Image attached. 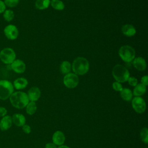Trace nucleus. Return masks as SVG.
<instances>
[{
    "label": "nucleus",
    "mask_w": 148,
    "mask_h": 148,
    "mask_svg": "<svg viewBox=\"0 0 148 148\" xmlns=\"http://www.w3.org/2000/svg\"><path fill=\"white\" fill-rule=\"evenodd\" d=\"M12 122L17 127H22L25 124V117L20 113H14L12 117Z\"/></svg>",
    "instance_id": "15"
},
{
    "label": "nucleus",
    "mask_w": 148,
    "mask_h": 148,
    "mask_svg": "<svg viewBox=\"0 0 148 148\" xmlns=\"http://www.w3.org/2000/svg\"><path fill=\"white\" fill-rule=\"evenodd\" d=\"M140 136L142 141L145 143L147 144L148 143V129L146 127L143 128L140 132Z\"/></svg>",
    "instance_id": "25"
},
{
    "label": "nucleus",
    "mask_w": 148,
    "mask_h": 148,
    "mask_svg": "<svg viewBox=\"0 0 148 148\" xmlns=\"http://www.w3.org/2000/svg\"><path fill=\"white\" fill-rule=\"evenodd\" d=\"M12 105L17 109H23L29 102L27 94L23 91L13 92L9 97Z\"/></svg>",
    "instance_id": "1"
},
{
    "label": "nucleus",
    "mask_w": 148,
    "mask_h": 148,
    "mask_svg": "<svg viewBox=\"0 0 148 148\" xmlns=\"http://www.w3.org/2000/svg\"><path fill=\"white\" fill-rule=\"evenodd\" d=\"M118 53L121 59L126 62H130L135 58V51L129 45L122 46L119 49Z\"/></svg>",
    "instance_id": "5"
},
{
    "label": "nucleus",
    "mask_w": 148,
    "mask_h": 148,
    "mask_svg": "<svg viewBox=\"0 0 148 148\" xmlns=\"http://www.w3.org/2000/svg\"><path fill=\"white\" fill-rule=\"evenodd\" d=\"M122 33L128 37L133 36L136 34V29L131 24H127L122 26L121 27Z\"/></svg>",
    "instance_id": "16"
},
{
    "label": "nucleus",
    "mask_w": 148,
    "mask_h": 148,
    "mask_svg": "<svg viewBox=\"0 0 148 148\" xmlns=\"http://www.w3.org/2000/svg\"><path fill=\"white\" fill-rule=\"evenodd\" d=\"M132 64L134 68L139 71H143L146 68V62L145 60L142 57H138L133 60Z\"/></svg>",
    "instance_id": "14"
},
{
    "label": "nucleus",
    "mask_w": 148,
    "mask_h": 148,
    "mask_svg": "<svg viewBox=\"0 0 148 148\" xmlns=\"http://www.w3.org/2000/svg\"><path fill=\"white\" fill-rule=\"evenodd\" d=\"M10 69L16 73H23L26 69L25 64L23 61L20 59H16L13 62L10 64Z\"/></svg>",
    "instance_id": "10"
},
{
    "label": "nucleus",
    "mask_w": 148,
    "mask_h": 148,
    "mask_svg": "<svg viewBox=\"0 0 148 148\" xmlns=\"http://www.w3.org/2000/svg\"><path fill=\"white\" fill-rule=\"evenodd\" d=\"M131 105L133 109L138 113H143L146 110V102L140 97H134L132 100Z\"/></svg>",
    "instance_id": "8"
},
{
    "label": "nucleus",
    "mask_w": 148,
    "mask_h": 148,
    "mask_svg": "<svg viewBox=\"0 0 148 148\" xmlns=\"http://www.w3.org/2000/svg\"><path fill=\"white\" fill-rule=\"evenodd\" d=\"M7 114V109L2 106H0V117H3Z\"/></svg>",
    "instance_id": "32"
},
{
    "label": "nucleus",
    "mask_w": 148,
    "mask_h": 148,
    "mask_svg": "<svg viewBox=\"0 0 148 148\" xmlns=\"http://www.w3.org/2000/svg\"><path fill=\"white\" fill-rule=\"evenodd\" d=\"M22 130L24 133H25L27 134H28L31 132V127L29 125L24 124L23 126H22Z\"/></svg>",
    "instance_id": "29"
},
{
    "label": "nucleus",
    "mask_w": 148,
    "mask_h": 148,
    "mask_svg": "<svg viewBox=\"0 0 148 148\" xmlns=\"http://www.w3.org/2000/svg\"><path fill=\"white\" fill-rule=\"evenodd\" d=\"M146 148H147V147H146Z\"/></svg>",
    "instance_id": "35"
},
{
    "label": "nucleus",
    "mask_w": 148,
    "mask_h": 148,
    "mask_svg": "<svg viewBox=\"0 0 148 148\" xmlns=\"http://www.w3.org/2000/svg\"><path fill=\"white\" fill-rule=\"evenodd\" d=\"M90 64L88 61L84 57H79L76 58L72 65V69L74 73L79 75H83L89 70Z\"/></svg>",
    "instance_id": "2"
},
{
    "label": "nucleus",
    "mask_w": 148,
    "mask_h": 148,
    "mask_svg": "<svg viewBox=\"0 0 148 148\" xmlns=\"http://www.w3.org/2000/svg\"><path fill=\"white\" fill-rule=\"evenodd\" d=\"M146 91V86L142 83H138L134 87L132 94L136 97H140L143 95Z\"/></svg>",
    "instance_id": "18"
},
{
    "label": "nucleus",
    "mask_w": 148,
    "mask_h": 148,
    "mask_svg": "<svg viewBox=\"0 0 148 148\" xmlns=\"http://www.w3.org/2000/svg\"><path fill=\"white\" fill-rule=\"evenodd\" d=\"M50 3V0H36L35 2V7L39 10L47 9Z\"/></svg>",
    "instance_id": "20"
},
{
    "label": "nucleus",
    "mask_w": 148,
    "mask_h": 148,
    "mask_svg": "<svg viewBox=\"0 0 148 148\" xmlns=\"http://www.w3.org/2000/svg\"><path fill=\"white\" fill-rule=\"evenodd\" d=\"M71 65L70 62L68 61H64L61 62L60 65V71L62 73L66 75L70 73L71 71Z\"/></svg>",
    "instance_id": "21"
},
{
    "label": "nucleus",
    "mask_w": 148,
    "mask_h": 148,
    "mask_svg": "<svg viewBox=\"0 0 148 148\" xmlns=\"http://www.w3.org/2000/svg\"><path fill=\"white\" fill-rule=\"evenodd\" d=\"M2 14H3V18L5 21L8 22H10L12 21L14 17V13L13 11L10 9H6Z\"/></svg>",
    "instance_id": "24"
},
{
    "label": "nucleus",
    "mask_w": 148,
    "mask_h": 148,
    "mask_svg": "<svg viewBox=\"0 0 148 148\" xmlns=\"http://www.w3.org/2000/svg\"><path fill=\"white\" fill-rule=\"evenodd\" d=\"M6 5L2 0H0V14L3 13L6 10Z\"/></svg>",
    "instance_id": "31"
},
{
    "label": "nucleus",
    "mask_w": 148,
    "mask_h": 148,
    "mask_svg": "<svg viewBox=\"0 0 148 148\" xmlns=\"http://www.w3.org/2000/svg\"><path fill=\"white\" fill-rule=\"evenodd\" d=\"M112 75L114 79L119 83H124L127 81L130 77V72L124 66L117 64L114 65L112 69Z\"/></svg>",
    "instance_id": "3"
},
{
    "label": "nucleus",
    "mask_w": 148,
    "mask_h": 148,
    "mask_svg": "<svg viewBox=\"0 0 148 148\" xmlns=\"http://www.w3.org/2000/svg\"><path fill=\"white\" fill-rule=\"evenodd\" d=\"M3 2L6 6L12 8L18 5L19 3V0H4Z\"/></svg>",
    "instance_id": "26"
},
{
    "label": "nucleus",
    "mask_w": 148,
    "mask_h": 148,
    "mask_svg": "<svg viewBox=\"0 0 148 148\" xmlns=\"http://www.w3.org/2000/svg\"><path fill=\"white\" fill-rule=\"evenodd\" d=\"M5 36L9 40H13L18 38L19 32L17 27L13 24H9L3 29Z\"/></svg>",
    "instance_id": "9"
},
{
    "label": "nucleus",
    "mask_w": 148,
    "mask_h": 148,
    "mask_svg": "<svg viewBox=\"0 0 148 148\" xmlns=\"http://www.w3.org/2000/svg\"><path fill=\"white\" fill-rule=\"evenodd\" d=\"M127 82L130 86L134 87H135L138 84V80L136 78L134 77H129V78L127 80Z\"/></svg>",
    "instance_id": "28"
},
{
    "label": "nucleus",
    "mask_w": 148,
    "mask_h": 148,
    "mask_svg": "<svg viewBox=\"0 0 148 148\" xmlns=\"http://www.w3.org/2000/svg\"><path fill=\"white\" fill-rule=\"evenodd\" d=\"M79 77L74 73H69L63 78L64 84L68 88H74L78 85Z\"/></svg>",
    "instance_id": "7"
},
{
    "label": "nucleus",
    "mask_w": 148,
    "mask_h": 148,
    "mask_svg": "<svg viewBox=\"0 0 148 148\" xmlns=\"http://www.w3.org/2000/svg\"><path fill=\"white\" fill-rule=\"evenodd\" d=\"M28 80L24 77H18L14 80L13 85L16 90H22L25 88L28 85Z\"/></svg>",
    "instance_id": "17"
},
{
    "label": "nucleus",
    "mask_w": 148,
    "mask_h": 148,
    "mask_svg": "<svg viewBox=\"0 0 148 148\" xmlns=\"http://www.w3.org/2000/svg\"><path fill=\"white\" fill-rule=\"evenodd\" d=\"M41 95L40 89L37 87H32L30 88L28 91V97L29 101L35 102L39 99Z\"/></svg>",
    "instance_id": "11"
},
{
    "label": "nucleus",
    "mask_w": 148,
    "mask_h": 148,
    "mask_svg": "<svg viewBox=\"0 0 148 148\" xmlns=\"http://www.w3.org/2000/svg\"><path fill=\"white\" fill-rule=\"evenodd\" d=\"M14 50L10 47H5L0 51V61L6 65L11 64L16 60Z\"/></svg>",
    "instance_id": "6"
},
{
    "label": "nucleus",
    "mask_w": 148,
    "mask_h": 148,
    "mask_svg": "<svg viewBox=\"0 0 148 148\" xmlns=\"http://www.w3.org/2000/svg\"><path fill=\"white\" fill-rule=\"evenodd\" d=\"M12 119L9 115H5L2 117L0 120V129L1 131H6L9 130L12 125Z\"/></svg>",
    "instance_id": "12"
},
{
    "label": "nucleus",
    "mask_w": 148,
    "mask_h": 148,
    "mask_svg": "<svg viewBox=\"0 0 148 148\" xmlns=\"http://www.w3.org/2000/svg\"><path fill=\"white\" fill-rule=\"evenodd\" d=\"M112 87H113V90L116 91H121L122 90V89L123 88L121 83L118 82H113L112 84Z\"/></svg>",
    "instance_id": "27"
},
{
    "label": "nucleus",
    "mask_w": 148,
    "mask_h": 148,
    "mask_svg": "<svg viewBox=\"0 0 148 148\" xmlns=\"http://www.w3.org/2000/svg\"><path fill=\"white\" fill-rule=\"evenodd\" d=\"M14 92L13 83L8 80H0V99L6 100Z\"/></svg>",
    "instance_id": "4"
},
{
    "label": "nucleus",
    "mask_w": 148,
    "mask_h": 148,
    "mask_svg": "<svg viewBox=\"0 0 148 148\" xmlns=\"http://www.w3.org/2000/svg\"><path fill=\"white\" fill-rule=\"evenodd\" d=\"M120 95L121 98L125 101H130L132 98V92L131 90L128 88H123L121 91H120Z\"/></svg>",
    "instance_id": "19"
},
{
    "label": "nucleus",
    "mask_w": 148,
    "mask_h": 148,
    "mask_svg": "<svg viewBox=\"0 0 148 148\" xmlns=\"http://www.w3.org/2000/svg\"><path fill=\"white\" fill-rule=\"evenodd\" d=\"M45 148H57L56 145L53 143L49 142L45 145Z\"/></svg>",
    "instance_id": "33"
},
{
    "label": "nucleus",
    "mask_w": 148,
    "mask_h": 148,
    "mask_svg": "<svg viewBox=\"0 0 148 148\" xmlns=\"http://www.w3.org/2000/svg\"><path fill=\"white\" fill-rule=\"evenodd\" d=\"M50 3L52 8L56 10H62L65 8L64 3L60 0H51Z\"/></svg>",
    "instance_id": "23"
},
{
    "label": "nucleus",
    "mask_w": 148,
    "mask_h": 148,
    "mask_svg": "<svg viewBox=\"0 0 148 148\" xmlns=\"http://www.w3.org/2000/svg\"><path fill=\"white\" fill-rule=\"evenodd\" d=\"M53 143L56 146H61L64 144L65 140V136L64 134L60 131H56L52 136Z\"/></svg>",
    "instance_id": "13"
},
{
    "label": "nucleus",
    "mask_w": 148,
    "mask_h": 148,
    "mask_svg": "<svg viewBox=\"0 0 148 148\" xmlns=\"http://www.w3.org/2000/svg\"><path fill=\"white\" fill-rule=\"evenodd\" d=\"M57 148H70L69 146H66V145H61V146H60L58 147H57Z\"/></svg>",
    "instance_id": "34"
},
{
    "label": "nucleus",
    "mask_w": 148,
    "mask_h": 148,
    "mask_svg": "<svg viewBox=\"0 0 148 148\" xmlns=\"http://www.w3.org/2000/svg\"><path fill=\"white\" fill-rule=\"evenodd\" d=\"M26 112L29 115L34 114L36 110H37V106L35 102L30 101L26 106Z\"/></svg>",
    "instance_id": "22"
},
{
    "label": "nucleus",
    "mask_w": 148,
    "mask_h": 148,
    "mask_svg": "<svg viewBox=\"0 0 148 148\" xmlns=\"http://www.w3.org/2000/svg\"><path fill=\"white\" fill-rule=\"evenodd\" d=\"M141 83L143 84L144 86H146L148 84V76L147 75H145L142 77L141 80H140Z\"/></svg>",
    "instance_id": "30"
}]
</instances>
